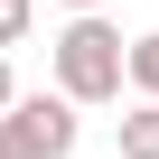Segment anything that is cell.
<instances>
[{"label":"cell","mask_w":159,"mask_h":159,"mask_svg":"<svg viewBox=\"0 0 159 159\" xmlns=\"http://www.w3.org/2000/svg\"><path fill=\"white\" fill-rule=\"evenodd\" d=\"M10 103H19V84H10V56H0V112H10Z\"/></svg>","instance_id":"obj_6"},{"label":"cell","mask_w":159,"mask_h":159,"mask_svg":"<svg viewBox=\"0 0 159 159\" xmlns=\"http://www.w3.org/2000/svg\"><path fill=\"white\" fill-rule=\"evenodd\" d=\"M131 84H140V94H159V28H150V38H131Z\"/></svg>","instance_id":"obj_4"},{"label":"cell","mask_w":159,"mask_h":159,"mask_svg":"<svg viewBox=\"0 0 159 159\" xmlns=\"http://www.w3.org/2000/svg\"><path fill=\"white\" fill-rule=\"evenodd\" d=\"M0 159H28V150H19V140H10V131H0Z\"/></svg>","instance_id":"obj_7"},{"label":"cell","mask_w":159,"mask_h":159,"mask_svg":"<svg viewBox=\"0 0 159 159\" xmlns=\"http://www.w3.org/2000/svg\"><path fill=\"white\" fill-rule=\"evenodd\" d=\"M112 140H122V159H159V94H140V103L112 122Z\"/></svg>","instance_id":"obj_3"},{"label":"cell","mask_w":159,"mask_h":159,"mask_svg":"<svg viewBox=\"0 0 159 159\" xmlns=\"http://www.w3.org/2000/svg\"><path fill=\"white\" fill-rule=\"evenodd\" d=\"M122 84H131V38L103 10H75L56 28V94H75V103H122Z\"/></svg>","instance_id":"obj_1"},{"label":"cell","mask_w":159,"mask_h":159,"mask_svg":"<svg viewBox=\"0 0 159 159\" xmlns=\"http://www.w3.org/2000/svg\"><path fill=\"white\" fill-rule=\"evenodd\" d=\"M28 38V0H0V47H19Z\"/></svg>","instance_id":"obj_5"},{"label":"cell","mask_w":159,"mask_h":159,"mask_svg":"<svg viewBox=\"0 0 159 159\" xmlns=\"http://www.w3.org/2000/svg\"><path fill=\"white\" fill-rule=\"evenodd\" d=\"M66 10H103V0H66Z\"/></svg>","instance_id":"obj_8"},{"label":"cell","mask_w":159,"mask_h":159,"mask_svg":"<svg viewBox=\"0 0 159 159\" xmlns=\"http://www.w3.org/2000/svg\"><path fill=\"white\" fill-rule=\"evenodd\" d=\"M0 131H10L28 159H75V94H19L0 112Z\"/></svg>","instance_id":"obj_2"}]
</instances>
